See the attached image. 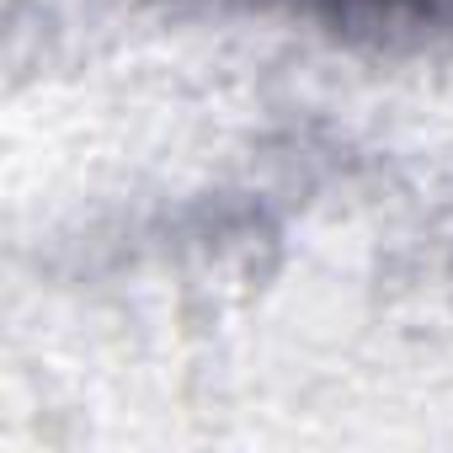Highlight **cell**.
I'll return each instance as SVG.
<instances>
[{
	"label": "cell",
	"mask_w": 453,
	"mask_h": 453,
	"mask_svg": "<svg viewBox=\"0 0 453 453\" xmlns=\"http://www.w3.org/2000/svg\"><path fill=\"white\" fill-rule=\"evenodd\" d=\"M278 6L326 17L336 27H426V22H453V0H278Z\"/></svg>",
	"instance_id": "1"
}]
</instances>
